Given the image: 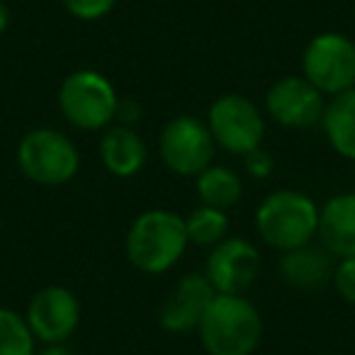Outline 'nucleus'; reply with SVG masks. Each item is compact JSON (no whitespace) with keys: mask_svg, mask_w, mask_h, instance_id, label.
Masks as SVG:
<instances>
[{"mask_svg":"<svg viewBox=\"0 0 355 355\" xmlns=\"http://www.w3.org/2000/svg\"><path fill=\"white\" fill-rule=\"evenodd\" d=\"M209 355H251L263 336L258 309L241 295H214L198 326Z\"/></svg>","mask_w":355,"mask_h":355,"instance_id":"1","label":"nucleus"},{"mask_svg":"<svg viewBox=\"0 0 355 355\" xmlns=\"http://www.w3.org/2000/svg\"><path fill=\"white\" fill-rule=\"evenodd\" d=\"M185 219L168 209H148L134 219L127 234V256L134 268L158 275L173 268L188 246Z\"/></svg>","mask_w":355,"mask_h":355,"instance_id":"2","label":"nucleus"},{"mask_svg":"<svg viewBox=\"0 0 355 355\" xmlns=\"http://www.w3.org/2000/svg\"><path fill=\"white\" fill-rule=\"evenodd\" d=\"M256 229L268 246L287 253L311 243L319 229V207L297 190L268 195L256 212Z\"/></svg>","mask_w":355,"mask_h":355,"instance_id":"3","label":"nucleus"},{"mask_svg":"<svg viewBox=\"0 0 355 355\" xmlns=\"http://www.w3.org/2000/svg\"><path fill=\"white\" fill-rule=\"evenodd\" d=\"M20 171L37 185H64L76 178L80 156L76 144L56 129H35L17 146Z\"/></svg>","mask_w":355,"mask_h":355,"instance_id":"4","label":"nucleus"},{"mask_svg":"<svg viewBox=\"0 0 355 355\" xmlns=\"http://www.w3.org/2000/svg\"><path fill=\"white\" fill-rule=\"evenodd\" d=\"M119 98L112 83L95 71H76L59 90V107L73 127L95 132L117 117Z\"/></svg>","mask_w":355,"mask_h":355,"instance_id":"5","label":"nucleus"},{"mask_svg":"<svg viewBox=\"0 0 355 355\" xmlns=\"http://www.w3.org/2000/svg\"><path fill=\"white\" fill-rule=\"evenodd\" d=\"M304 78L319 93L338 95L355 88V42L336 32L319 35L304 49Z\"/></svg>","mask_w":355,"mask_h":355,"instance_id":"6","label":"nucleus"},{"mask_svg":"<svg viewBox=\"0 0 355 355\" xmlns=\"http://www.w3.org/2000/svg\"><path fill=\"white\" fill-rule=\"evenodd\" d=\"M207 127L214 141L232 153H246L261 148L266 122L256 105L243 95H222L209 107Z\"/></svg>","mask_w":355,"mask_h":355,"instance_id":"7","label":"nucleus"},{"mask_svg":"<svg viewBox=\"0 0 355 355\" xmlns=\"http://www.w3.org/2000/svg\"><path fill=\"white\" fill-rule=\"evenodd\" d=\"M214 137L205 122L198 117H175L166 124L161 134V158L178 175H200L205 168L212 166Z\"/></svg>","mask_w":355,"mask_h":355,"instance_id":"8","label":"nucleus"},{"mask_svg":"<svg viewBox=\"0 0 355 355\" xmlns=\"http://www.w3.org/2000/svg\"><path fill=\"white\" fill-rule=\"evenodd\" d=\"M261 266V253L246 239H224L207 258L205 277L217 295H243L253 285Z\"/></svg>","mask_w":355,"mask_h":355,"instance_id":"9","label":"nucleus"},{"mask_svg":"<svg viewBox=\"0 0 355 355\" xmlns=\"http://www.w3.org/2000/svg\"><path fill=\"white\" fill-rule=\"evenodd\" d=\"M268 112L282 127L306 129L324 117V93L314 88L306 78L287 76L268 90Z\"/></svg>","mask_w":355,"mask_h":355,"instance_id":"10","label":"nucleus"},{"mask_svg":"<svg viewBox=\"0 0 355 355\" xmlns=\"http://www.w3.org/2000/svg\"><path fill=\"white\" fill-rule=\"evenodd\" d=\"M80 321V304L76 295L66 287H44L37 292L27 309V324H30L35 338L44 343H64L76 331Z\"/></svg>","mask_w":355,"mask_h":355,"instance_id":"11","label":"nucleus"},{"mask_svg":"<svg viewBox=\"0 0 355 355\" xmlns=\"http://www.w3.org/2000/svg\"><path fill=\"white\" fill-rule=\"evenodd\" d=\"M214 287L205 275H185L161 306V326L171 334H190L200 326L209 302L214 300Z\"/></svg>","mask_w":355,"mask_h":355,"instance_id":"12","label":"nucleus"},{"mask_svg":"<svg viewBox=\"0 0 355 355\" xmlns=\"http://www.w3.org/2000/svg\"><path fill=\"white\" fill-rule=\"evenodd\" d=\"M316 234L338 258H355V193L336 195L319 209Z\"/></svg>","mask_w":355,"mask_h":355,"instance_id":"13","label":"nucleus"},{"mask_svg":"<svg viewBox=\"0 0 355 355\" xmlns=\"http://www.w3.org/2000/svg\"><path fill=\"white\" fill-rule=\"evenodd\" d=\"M334 253L319 246H306L287 251L280 258V275L290 287L297 290H319L334 277Z\"/></svg>","mask_w":355,"mask_h":355,"instance_id":"14","label":"nucleus"},{"mask_svg":"<svg viewBox=\"0 0 355 355\" xmlns=\"http://www.w3.org/2000/svg\"><path fill=\"white\" fill-rule=\"evenodd\" d=\"M100 158H103L105 168L112 175L129 178L141 171V166L146 163V144L132 127L119 124V127L110 129L103 137Z\"/></svg>","mask_w":355,"mask_h":355,"instance_id":"15","label":"nucleus"},{"mask_svg":"<svg viewBox=\"0 0 355 355\" xmlns=\"http://www.w3.org/2000/svg\"><path fill=\"white\" fill-rule=\"evenodd\" d=\"M324 129L331 146L343 158L355 161V88L334 95L324 107Z\"/></svg>","mask_w":355,"mask_h":355,"instance_id":"16","label":"nucleus"},{"mask_svg":"<svg viewBox=\"0 0 355 355\" xmlns=\"http://www.w3.org/2000/svg\"><path fill=\"white\" fill-rule=\"evenodd\" d=\"M198 195L202 205L214 209H229L241 198V180L227 166H209L198 175Z\"/></svg>","mask_w":355,"mask_h":355,"instance_id":"17","label":"nucleus"},{"mask_svg":"<svg viewBox=\"0 0 355 355\" xmlns=\"http://www.w3.org/2000/svg\"><path fill=\"white\" fill-rule=\"evenodd\" d=\"M185 229H188V239L200 246H217L219 241H224L229 232V217L227 212L214 207H198L195 212H190V217L185 219Z\"/></svg>","mask_w":355,"mask_h":355,"instance_id":"18","label":"nucleus"},{"mask_svg":"<svg viewBox=\"0 0 355 355\" xmlns=\"http://www.w3.org/2000/svg\"><path fill=\"white\" fill-rule=\"evenodd\" d=\"M0 355H35V334L17 311L0 306Z\"/></svg>","mask_w":355,"mask_h":355,"instance_id":"19","label":"nucleus"},{"mask_svg":"<svg viewBox=\"0 0 355 355\" xmlns=\"http://www.w3.org/2000/svg\"><path fill=\"white\" fill-rule=\"evenodd\" d=\"M117 0H64L66 10L78 20H100L114 8Z\"/></svg>","mask_w":355,"mask_h":355,"instance_id":"20","label":"nucleus"},{"mask_svg":"<svg viewBox=\"0 0 355 355\" xmlns=\"http://www.w3.org/2000/svg\"><path fill=\"white\" fill-rule=\"evenodd\" d=\"M334 285L345 302L355 304V258H340L334 270Z\"/></svg>","mask_w":355,"mask_h":355,"instance_id":"21","label":"nucleus"},{"mask_svg":"<svg viewBox=\"0 0 355 355\" xmlns=\"http://www.w3.org/2000/svg\"><path fill=\"white\" fill-rule=\"evenodd\" d=\"M246 168L251 175L256 178H268L272 173V158L270 153H266L263 148H256V151L246 153Z\"/></svg>","mask_w":355,"mask_h":355,"instance_id":"22","label":"nucleus"},{"mask_svg":"<svg viewBox=\"0 0 355 355\" xmlns=\"http://www.w3.org/2000/svg\"><path fill=\"white\" fill-rule=\"evenodd\" d=\"M8 22H10V12H8V8L0 3V35L8 30Z\"/></svg>","mask_w":355,"mask_h":355,"instance_id":"23","label":"nucleus"},{"mask_svg":"<svg viewBox=\"0 0 355 355\" xmlns=\"http://www.w3.org/2000/svg\"><path fill=\"white\" fill-rule=\"evenodd\" d=\"M42 355H71V350L61 348V343H54V345H51V348H46Z\"/></svg>","mask_w":355,"mask_h":355,"instance_id":"24","label":"nucleus"}]
</instances>
